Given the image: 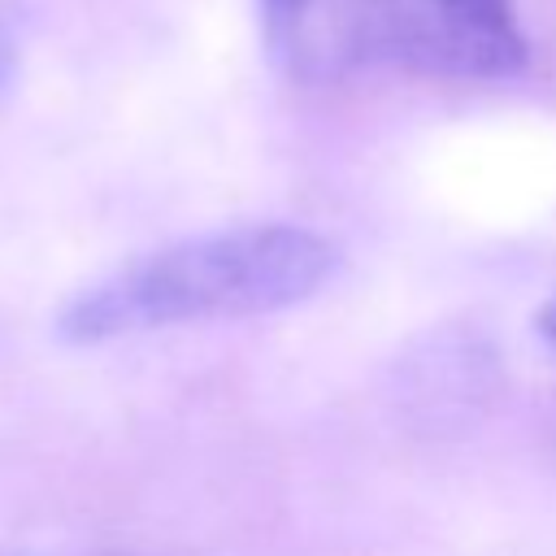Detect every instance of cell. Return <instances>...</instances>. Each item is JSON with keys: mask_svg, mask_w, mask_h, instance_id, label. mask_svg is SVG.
<instances>
[{"mask_svg": "<svg viewBox=\"0 0 556 556\" xmlns=\"http://www.w3.org/2000/svg\"><path fill=\"white\" fill-rule=\"evenodd\" d=\"M339 274L334 239L308 226H235L148 252L96 287H83L61 313L70 343L130 339L187 321L274 313L313 300Z\"/></svg>", "mask_w": 556, "mask_h": 556, "instance_id": "1", "label": "cell"}, {"mask_svg": "<svg viewBox=\"0 0 556 556\" xmlns=\"http://www.w3.org/2000/svg\"><path fill=\"white\" fill-rule=\"evenodd\" d=\"M261 35L300 83L382 70L482 83L526 65L513 0H261Z\"/></svg>", "mask_w": 556, "mask_h": 556, "instance_id": "2", "label": "cell"}]
</instances>
